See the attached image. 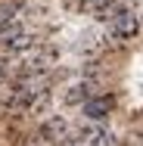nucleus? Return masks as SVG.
<instances>
[{
	"label": "nucleus",
	"mask_w": 143,
	"mask_h": 146,
	"mask_svg": "<svg viewBox=\"0 0 143 146\" xmlns=\"http://www.w3.org/2000/svg\"><path fill=\"white\" fill-rule=\"evenodd\" d=\"M112 106H115L112 96H93V100L84 103V118L87 121H103V118H109Z\"/></svg>",
	"instance_id": "nucleus-3"
},
{
	"label": "nucleus",
	"mask_w": 143,
	"mask_h": 146,
	"mask_svg": "<svg viewBox=\"0 0 143 146\" xmlns=\"http://www.w3.org/2000/svg\"><path fill=\"white\" fill-rule=\"evenodd\" d=\"M3 75H6V65H3V59H0V81H3Z\"/></svg>",
	"instance_id": "nucleus-10"
},
{
	"label": "nucleus",
	"mask_w": 143,
	"mask_h": 146,
	"mask_svg": "<svg viewBox=\"0 0 143 146\" xmlns=\"http://www.w3.org/2000/svg\"><path fill=\"white\" fill-rule=\"evenodd\" d=\"M41 137L44 140H50V143H62L65 140V118H50L44 127H41Z\"/></svg>",
	"instance_id": "nucleus-4"
},
{
	"label": "nucleus",
	"mask_w": 143,
	"mask_h": 146,
	"mask_svg": "<svg viewBox=\"0 0 143 146\" xmlns=\"http://www.w3.org/2000/svg\"><path fill=\"white\" fill-rule=\"evenodd\" d=\"M19 34H22V25H19V22H9V25H3V28H0V50H3V47H6L13 37H19Z\"/></svg>",
	"instance_id": "nucleus-7"
},
{
	"label": "nucleus",
	"mask_w": 143,
	"mask_h": 146,
	"mask_svg": "<svg viewBox=\"0 0 143 146\" xmlns=\"http://www.w3.org/2000/svg\"><path fill=\"white\" fill-rule=\"evenodd\" d=\"M106 6H112V0H84V9L90 13H103Z\"/></svg>",
	"instance_id": "nucleus-9"
},
{
	"label": "nucleus",
	"mask_w": 143,
	"mask_h": 146,
	"mask_svg": "<svg viewBox=\"0 0 143 146\" xmlns=\"http://www.w3.org/2000/svg\"><path fill=\"white\" fill-rule=\"evenodd\" d=\"M87 100H93V84H90V81H81V84L69 87V93H65V103H69V106L87 103Z\"/></svg>",
	"instance_id": "nucleus-5"
},
{
	"label": "nucleus",
	"mask_w": 143,
	"mask_h": 146,
	"mask_svg": "<svg viewBox=\"0 0 143 146\" xmlns=\"http://www.w3.org/2000/svg\"><path fill=\"white\" fill-rule=\"evenodd\" d=\"M78 146H115V137L103 124H90L78 134Z\"/></svg>",
	"instance_id": "nucleus-2"
},
{
	"label": "nucleus",
	"mask_w": 143,
	"mask_h": 146,
	"mask_svg": "<svg viewBox=\"0 0 143 146\" xmlns=\"http://www.w3.org/2000/svg\"><path fill=\"white\" fill-rule=\"evenodd\" d=\"M137 31H140V19H137L131 9H121V6H118V13L112 16V37L128 40V37H134Z\"/></svg>",
	"instance_id": "nucleus-1"
},
{
	"label": "nucleus",
	"mask_w": 143,
	"mask_h": 146,
	"mask_svg": "<svg viewBox=\"0 0 143 146\" xmlns=\"http://www.w3.org/2000/svg\"><path fill=\"white\" fill-rule=\"evenodd\" d=\"M16 9H19V3H3V6H0V25H6Z\"/></svg>",
	"instance_id": "nucleus-8"
},
{
	"label": "nucleus",
	"mask_w": 143,
	"mask_h": 146,
	"mask_svg": "<svg viewBox=\"0 0 143 146\" xmlns=\"http://www.w3.org/2000/svg\"><path fill=\"white\" fill-rule=\"evenodd\" d=\"M31 47H34V37L22 31V34H19V37H13L3 50H6V53H25V50H31Z\"/></svg>",
	"instance_id": "nucleus-6"
}]
</instances>
